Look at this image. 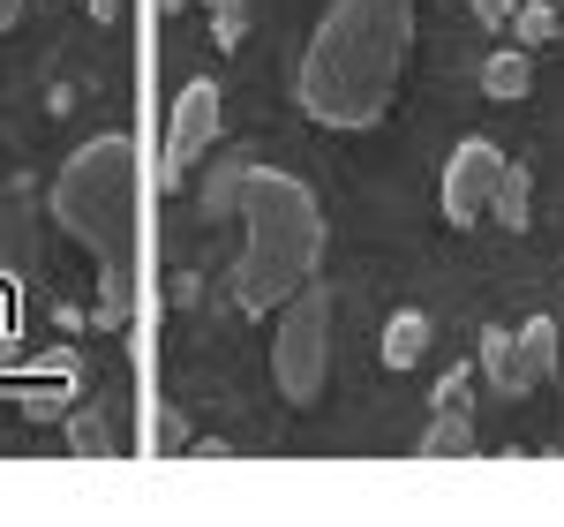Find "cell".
I'll use <instances>...</instances> for the list:
<instances>
[{"mask_svg":"<svg viewBox=\"0 0 564 527\" xmlns=\"http://www.w3.org/2000/svg\"><path fill=\"white\" fill-rule=\"evenodd\" d=\"M53 219L68 226L98 264V332H121L135 309L143 279V166H135L129 136H90L84 151L53 181Z\"/></svg>","mask_w":564,"mask_h":527,"instance_id":"cell-1","label":"cell"},{"mask_svg":"<svg viewBox=\"0 0 564 527\" xmlns=\"http://www.w3.org/2000/svg\"><path fill=\"white\" fill-rule=\"evenodd\" d=\"M414 8L422 0H332V15L316 23L302 53V114L324 129H369L384 121L406 39H414Z\"/></svg>","mask_w":564,"mask_h":527,"instance_id":"cell-2","label":"cell"},{"mask_svg":"<svg viewBox=\"0 0 564 527\" xmlns=\"http://www.w3.org/2000/svg\"><path fill=\"white\" fill-rule=\"evenodd\" d=\"M241 204V264H234V302L263 316L279 309L302 279H316L324 264V212L308 196V181L279 174V166H249L234 181Z\"/></svg>","mask_w":564,"mask_h":527,"instance_id":"cell-3","label":"cell"},{"mask_svg":"<svg viewBox=\"0 0 564 527\" xmlns=\"http://www.w3.org/2000/svg\"><path fill=\"white\" fill-rule=\"evenodd\" d=\"M271 377H279V392L294 399V407H316L324 399V377H332V294H324V279H302L279 302Z\"/></svg>","mask_w":564,"mask_h":527,"instance_id":"cell-4","label":"cell"},{"mask_svg":"<svg viewBox=\"0 0 564 527\" xmlns=\"http://www.w3.org/2000/svg\"><path fill=\"white\" fill-rule=\"evenodd\" d=\"M218 98L226 90L212 84V76H188V90L174 98V114H166V151H159V189H181L188 181V166L212 151L218 136Z\"/></svg>","mask_w":564,"mask_h":527,"instance_id":"cell-5","label":"cell"},{"mask_svg":"<svg viewBox=\"0 0 564 527\" xmlns=\"http://www.w3.org/2000/svg\"><path fill=\"white\" fill-rule=\"evenodd\" d=\"M505 174V151L489 143V136H467L459 151H452V166H444V219L452 226H475L489 219V189Z\"/></svg>","mask_w":564,"mask_h":527,"instance_id":"cell-6","label":"cell"},{"mask_svg":"<svg viewBox=\"0 0 564 527\" xmlns=\"http://www.w3.org/2000/svg\"><path fill=\"white\" fill-rule=\"evenodd\" d=\"M512 362H520V385L534 392V385L557 369V324H550V316H527L520 332H512Z\"/></svg>","mask_w":564,"mask_h":527,"instance_id":"cell-7","label":"cell"},{"mask_svg":"<svg viewBox=\"0 0 564 527\" xmlns=\"http://www.w3.org/2000/svg\"><path fill=\"white\" fill-rule=\"evenodd\" d=\"M489 219L505 226V234H527V226H534V181H527V166H512V159H505V174L489 189Z\"/></svg>","mask_w":564,"mask_h":527,"instance_id":"cell-8","label":"cell"},{"mask_svg":"<svg viewBox=\"0 0 564 527\" xmlns=\"http://www.w3.org/2000/svg\"><path fill=\"white\" fill-rule=\"evenodd\" d=\"M422 354H430V316L422 309H399L384 324V369H414Z\"/></svg>","mask_w":564,"mask_h":527,"instance_id":"cell-9","label":"cell"},{"mask_svg":"<svg viewBox=\"0 0 564 527\" xmlns=\"http://www.w3.org/2000/svg\"><path fill=\"white\" fill-rule=\"evenodd\" d=\"M475 452V422H467V407H436L430 438H422V460H467Z\"/></svg>","mask_w":564,"mask_h":527,"instance_id":"cell-10","label":"cell"},{"mask_svg":"<svg viewBox=\"0 0 564 527\" xmlns=\"http://www.w3.org/2000/svg\"><path fill=\"white\" fill-rule=\"evenodd\" d=\"M527 84H534V61H527L520 45L481 61V90H489V98H527Z\"/></svg>","mask_w":564,"mask_h":527,"instance_id":"cell-11","label":"cell"},{"mask_svg":"<svg viewBox=\"0 0 564 527\" xmlns=\"http://www.w3.org/2000/svg\"><path fill=\"white\" fill-rule=\"evenodd\" d=\"M481 369H489V385H497L505 399H527L520 362H512V332H481Z\"/></svg>","mask_w":564,"mask_h":527,"instance_id":"cell-12","label":"cell"},{"mask_svg":"<svg viewBox=\"0 0 564 527\" xmlns=\"http://www.w3.org/2000/svg\"><path fill=\"white\" fill-rule=\"evenodd\" d=\"M505 23H512V31H520L527 45H542V39H550V31H557V15H550V8H542V0H520V8H512V15H505Z\"/></svg>","mask_w":564,"mask_h":527,"instance_id":"cell-13","label":"cell"},{"mask_svg":"<svg viewBox=\"0 0 564 527\" xmlns=\"http://www.w3.org/2000/svg\"><path fill=\"white\" fill-rule=\"evenodd\" d=\"M68 438H76V452H90V460H113V438H106V422H98V415H76V422H68Z\"/></svg>","mask_w":564,"mask_h":527,"instance_id":"cell-14","label":"cell"},{"mask_svg":"<svg viewBox=\"0 0 564 527\" xmlns=\"http://www.w3.org/2000/svg\"><path fill=\"white\" fill-rule=\"evenodd\" d=\"M23 415H31V422H53V415H68V392H53V385H39V392L23 399Z\"/></svg>","mask_w":564,"mask_h":527,"instance_id":"cell-15","label":"cell"},{"mask_svg":"<svg viewBox=\"0 0 564 527\" xmlns=\"http://www.w3.org/2000/svg\"><path fill=\"white\" fill-rule=\"evenodd\" d=\"M241 39H249V15H212V45H226V53H234Z\"/></svg>","mask_w":564,"mask_h":527,"instance_id":"cell-16","label":"cell"},{"mask_svg":"<svg viewBox=\"0 0 564 527\" xmlns=\"http://www.w3.org/2000/svg\"><path fill=\"white\" fill-rule=\"evenodd\" d=\"M436 407H467V369H444L436 377Z\"/></svg>","mask_w":564,"mask_h":527,"instance_id":"cell-17","label":"cell"},{"mask_svg":"<svg viewBox=\"0 0 564 527\" xmlns=\"http://www.w3.org/2000/svg\"><path fill=\"white\" fill-rule=\"evenodd\" d=\"M512 8H520V0H475V15H481V23H505Z\"/></svg>","mask_w":564,"mask_h":527,"instance_id":"cell-18","label":"cell"},{"mask_svg":"<svg viewBox=\"0 0 564 527\" xmlns=\"http://www.w3.org/2000/svg\"><path fill=\"white\" fill-rule=\"evenodd\" d=\"M23 23V0H0V31H15Z\"/></svg>","mask_w":564,"mask_h":527,"instance_id":"cell-19","label":"cell"},{"mask_svg":"<svg viewBox=\"0 0 564 527\" xmlns=\"http://www.w3.org/2000/svg\"><path fill=\"white\" fill-rule=\"evenodd\" d=\"M212 15H249V0H204Z\"/></svg>","mask_w":564,"mask_h":527,"instance_id":"cell-20","label":"cell"},{"mask_svg":"<svg viewBox=\"0 0 564 527\" xmlns=\"http://www.w3.org/2000/svg\"><path fill=\"white\" fill-rule=\"evenodd\" d=\"M166 8H181V0H166Z\"/></svg>","mask_w":564,"mask_h":527,"instance_id":"cell-21","label":"cell"}]
</instances>
